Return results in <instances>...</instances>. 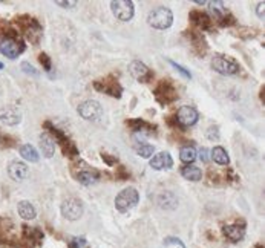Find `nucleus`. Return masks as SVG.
Instances as JSON below:
<instances>
[{
  "label": "nucleus",
  "instance_id": "obj_1",
  "mask_svg": "<svg viewBox=\"0 0 265 248\" xmlns=\"http://www.w3.org/2000/svg\"><path fill=\"white\" fill-rule=\"evenodd\" d=\"M147 23L155 29H167L173 23V13L166 6H156L147 16Z\"/></svg>",
  "mask_w": 265,
  "mask_h": 248
},
{
  "label": "nucleus",
  "instance_id": "obj_2",
  "mask_svg": "<svg viewBox=\"0 0 265 248\" xmlns=\"http://www.w3.org/2000/svg\"><path fill=\"white\" fill-rule=\"evenodd\" d=\"M138 201H140V195H138V192H136V189L127 187V189L121 190L118 195H116L115 207H116V210H118V212L126 213V212L132 210L133 207L138 204Z\"/></svg>",
  "mask_w": 265,
  "mask_h": 248
},
{
  "label": "nucleus",
  "instance_id": "obj_3",
  "mask_svg": "<svg viewBox=\"0 0 265 248\" xmlns=\"http://www.w3.org/2000/svg\"><path fill=\"white\" fill-rule=\"evenodd\" d=\"M153 94H155L156 101L161 103L164 106L170 105V103H173L178 98V90L172 85V81H169V80H163L153 90Z\"/></svg>",
  "mask_w": 265,
  "mask_h": 248
},
{
  "label": "nucleus",
  "instance_id": "obj_4",
  "mask_svg": "<svg viewBox=\"0 0 265 248\" xmlns=\"http://www.w3.org/2000/svg\"><path fill=\"white\" fill-rule=\"evenodd\" d=\"M25 51V43L22 40H17L16 37H5L0 41V53L8 58H17Z\"/></svg>",
  "mask_w": 265,
  "mask_h": 248
},
{
  "label": "nucleus",
  "instance_id": "obj_5",
  "mask_svg": "<svg viewBox=\"0 0 265 248\" xmlns=\"http://www.w3.org/2000/svg\"><path fill=\"white\" fill-rule=\"evenodd\" d=\"M111 9L114 16L121 22H129L135 14L133 2H131V0H114V2H111Z\"/></svg>",
  "mask_w": 265,
  "mask_h": 248
},
{
  "label": "nucleus",
  "instance_id": "obj_6",
  "mask_svg": "<svg viewBox=\"0 0 265 248\" xmlns=\"http://www.w3.org/2000/svg\"><path fill=\"white\" fill-rule=\"evenodd\" d=\"M211 68L221 75H235L239 72V65L224 55H215L211 58Z\"/></svg>",
  "mask_w": 265,
  "mask_h": 248
},
{
  "label": "nucleus",
  "instance_id": "obj_7",
  "mask_svg": "<svg viewBox=\"0 0 265 248\" xmlns=\"http://www.w3.org/2000/svg\"><path fill=\"white\" fill-rule=\"evenodd\" d=\"M77 112L80 113V117L84 118V120H88V121H97L101 118L103 115V107L98 101H95V100H88V101H84L81 103V105L78 106Z\"/></svg>",
  "mask_w": 265,
  "mask_h": 248
},
{
  "label": "nucleus",
  "instance_id": "obj_8",
  "mask_svg": "<svg viewBox=\"0 0 265 248\" xmlns=\"http://www.w3.org/2000/svg\"><path fill=\"white\" fill-rule=\"evenodd\" d=\"M83 202L77 198H68L61 204V214L68 221H77L83 214Z\"/></svg>",
  "mask_w": 265,
  "mask_h": 248
},
{
  "label": "nucleus",
  "instance_id": "obj_9",
  "mask_svg": "<svg viewBox=\"0 0 265 248\" xmlns=\"http://www.w3.org/2000/svg\"><path fill=\"white\" fill-rule=\"evenodd\" d=\"M94 88L100 90V92H104V94H109L115 98H120L121 97V92H123V88L118 83V80H115L112 75H109L108 78L104 80H97L94 81Z\"/></svg>",
  "mask_w": 265,
  "mask_h": 248
},
{
  "label": "nucleus",
  "instance_id": "obj_10",
  "mask_svg": "<svg viewBox=\"0 0 265 248\" xmlns=\"http://www.w3.org/2000/svg\"><path fill=\"white\" fill-rule=\"evenodd\" d=\"M199 118V113L195 107L192 106H183L179 107L178 112H176V123L179 124V126L183 127H189V126H193V124H196Z\"/></svg>",
  "mask_w": 265,
  "mask_h": 248
},
{
  "label": "nucleus",
  "instance_id": "obj_11",
  "mask_svg": "<svg viewBox=\"0 0 265 248\" xmlns=\"http://www.w3.org/2000/svg\"><path fill=\"white\" fill-rule=\"evenodd\" d=\"M129 72H131V75L136 80V81H140V83H147L152 77V71L147 68L143 61L140 60H135L132 61V63L129 65Z\"/></svg>",
  "mask_w": 265,
  "mask_h": 248
},
{
  "label": "nucleus",
  "instance_id": "obj_12",
  "mask_svg": "<svg viewBox=\"0 0 265 248\" xmlns=\"http://www.w3.org/2000/svg\"><path fill=\"white\" fill-rule=\"evenodd\" d=\"M0 121L6 126H16L20 121H22V113L16 106H9L5 107L2 112H0Z\"/></svg>",
  "mask_w": 265,
  "mask_h": 248
},
{
  "label": "nucleus",
  "instance_id": "obj_13",
  "mask_svg": "<svg viewBox=\"0 0 265 248\" xmlns=\"http://www.w3.org/2000/svg\"><path fill=\"white\" fill-rule=\"evenodd\" d=\"M28 165L22 161H13L8 165V175L14 181H23L28 177Z\"/></svg>",
  "mask_w": 265,
  "mask_h": 248
},
{
  "label": "nucleus",
  "instance_id": "obj_14",
  "mask_svg": "<svg viewBox=\"0 0 265 248\" xmlns=\"http://www.w3.org/2000/svg\"><path fill=\"white\" fill-rule=\"evenodd\" d=\"M172 165H173V159L170 157V153H167V152H160L151 159V167L155 169V170L170 169Z\"/></svg>",
  "mask_w": 265,
  "mask_h": 248
},
{
  "label": "nucleus",
  "instance_id": "obj_15",
  "mask_svg": "<svg viewBox=\"0 0 265 248\" xmlns=\"http://www.w3.org/2000/svg\"><path fill=\"white\" fill-rule=\"evenodd\" d=\"M224 236L231 242H239L242 237L246 236V229H244V225H239V224L226 225L224 227Z\"/></svg>",
  "mask_w": 265,
  "mask_h": 248
},
{
  "label": "nucleus",
  "instance_id": "obj_16",
  "mask_svg": "<svg viewBox=\"0 0 265 248\" xmlns=\"http://www.w3.org/2000/svg\"><path fill=\"white\" fill-rule=\"evenodd\" d=\"M189 17H190V20H192V22L198 28H201L203 31L211 28V18H210V16L206 14V13H203V11H199V9H195V11H192Z\"/></svg>",
  "mask_w": 265,
  "mask_h": 248
},
{
  "label": "nucleus",
  "instance_id": "obj_17",
  "mask_svg": "<svg viewBox=\"0 0 265 248\" xmlns=\"http://www.w3.org/2000/svg\"><path fill=\"white\" fill-rule=\"evenodd\" d=\"M158 205L164 210H175L178 207V198L173 192H163L158 196Z\"/></svg>",
  "mask_w": 265,
  "mask_h": 248
},
{
  "label": "nucleus",
  "instance_id": "obj_18",
  "mask_svg": "<svg viewBox=\"0 0 265 248\" xmlns=\"http://www.w3.org/2000/svg\"><path fill=\"white\" fill-rule=\"evenodd\" d=\"M40 149L46 158H52V155H54V152H56L54 138H51V135H48V133L40 135Z\"/></svg>",
  "mask_w": 265,
  "mask_h": 248
},
{
  "label": "nucleus",
  "instance_id": "obj_19",
  "mask_svg": "<svg viewBox=\"0 0 265 248\" xmlns=\"http://www.w3.org/2000/svg\"><path fill=\"white\" fill-rule=\"evenodd\" d=\"M17 212L20 216H22V219H25V221H31L36 218V209L29 201H20L17 204Z\"/></svg>",
  "mask_w": 265,
  "mask_h": 248
},
{
  "label": "nucleus",
  "instance_id": "obj_20",
  "mask_svg": "<svg viewBox=\"0 0 265 248\" xmlns=\"http://www.w3.org/2000/svg\"><path fill=\"white\" fill-rule=\"evenodd\" d=\"M126 124L127 126L131 127V130L132 132H146V130H151V133H153L155 132V126H152V124H149V123H146L144 120H141V118H135V120H127L126 121Z\"/></svg>",
  "mask_w": 265,
  "mask_h": 248
},
{
  "label": "nucleus",
  "instance_id": "obj_21",
  "mask_svg": "<svg viewBox=\"0 0 265 248\" xmlns=\"http://www.w3.org/2000/svg\"><path fill=\"white\" fill-rule=\"evenodd\" d=\"M190 38H192L193 49L196 51V54L198 55H204L207 53V43H206L203 34H199V33H190Z\"/></svg>",
  "mask_w": 265,
  "mask_h": 248
},
{
  "label": "nucleus",
  "instance_id": "obj_22",
  "mask_svg": "<svg viewBox=\"0 0 265 248\" xmlns=\"http://www.w3.org/2000/svg\"><path fill=\"white\" fill-rule=\"evenodd\" d=\"M98 179V173L95 170H81L77 173V181L84 185H92Z\"/></svg>",
  "mask_w": 265,
  "mask_h": 248
},
{
  "label": "nucleus",
  "instance_id": "obj_23",
  "mask_svg": "<svg viewBox=\"0 0 265 248\" xmlns=\"http://www.w3.org/2000/svg\"><path fill=\"white\" fill-rule=\"evenodd\" d=\"M211 159L219 165H228V162H230V158H228L226 149L221 146H216L213 150H211Z\"/></svg>",
  "mask_w": 265,
  "mask_h": 248
},
{
  "label": "nucleus",
  "instance_id": "obj_24",
  "mask_svg": "<svg viewBox=\"0 0 265 248\" xmlns=\"http://www.w3.org/2000/svg\"><path fill=\"white\" fill-rule=\"evenodd\" d=\"M181 175L186 179L193 181V182H196V181H199L201 178H203V172H201V169L195 167V165H186V167H183Z\"/></svg>",
  "mask_w": 265,
  "mask_h": 248
},
{
  "label": "nucleus",
  "instance_id": "obj_25",
  "mask_svg": "<svg viewBox=\"0 0 265 248\" xmlns=\"http://www.w3.org/2000/svg\"><path fill=\"white\" fill-rule=\"evenodd\" d=\"M20 155L29 162H38V159H40L38 152L31 146V144H23V146H20Z\"/></svg>",
  "mask_w": 265,
  "mask_h": 248
},
{
  "label": "nucleus",
  "instance_id": "obj_26",
  "mask_svg": "<svg viewBox=\"0 0 265 248\" xmlns=\"http://www.w3.org/2000/svg\"><path fill=\"white\" fill-rule=\"evenodd\" d=\"M179 158L186 164H192L196 159V150L193 146H184L179 150Z\"/></svg>",
  "mask_w": 265,
  "mask_h": 248
},
{
  "label": "nucleus",
  "instance_id": "obj_27",
  "mask_svg": "<svg viewBox=\"0 0 265 248\" xmlns=\"http://www.w3.org/2000/svg\"><path fill=\"white\" fill-rule=\"evenodd\" d=\"M25 230V237L31 242H36V244H40L43 241V233H41L38 229H29V227H23Z\"/></svg>",
  "mask_w": 265,
  "mask_h": 248
},
{
  "label": "nucleus",
  "instance_id": "obj_28",
  "mask_svg": "<svg viewBox=\"0 0 265 248\" xmlns=\"http://www.w3.org/2000/svg\"><path fill=\"white\" fill-rule=\"evenodd\" d=\"M208 6H210V11L215 14V18L218 20V22L228 13L227 8L224 6V3H222V2H210Z\"/></svg>",
  "mask_w": 265,
  "mask_h": 248
},
{
  "label": "nucleus",
  "instance_id": "obj_29",
  "mask_svg": "<svg viewBox=\"0 0 265 248\" xmlns=\"http://www.w3.org/2000/svg\"><path fill=\"white\" fill-rule=\"evenodd\" d=\"M153 152H155V149H153V146H151V144H141V146L136 147V153H138L141 158H151Z\"/></svg>",
  "mask_w": 265,
  "mask_h": 248
},
{
  "label": "nucleus",
  "instance_id": "obj_30",
  "mask_svg": "<svg viewBox=\"0 0 265 248\" xmlns=\"http://www.w3.org/2000/svg\"><path fill=\"white\" fill-rule=\"evenodd\" d=\"M69 248H89L88 241L83 239V237H74L69 242Z\"/></svg>",
  "mask_w": 265,
  "mask_h": 248
},
{
  "label": "nucleus",
  "instance_id": "obj_31",
  "mask_svg": "<svg viewBox=\"0 0 265 248\" xmlns=\"http://www.w3.org/2000/svg\"><path fill=\"white\" fill-rule=\"evenodd\" d=\"M236 23V18L233 17L230 13H227L224 17H222L221 20H219V25L221 26H231V25H235Z\"/></svg>",
  "mask_w": 265,
  "mask_h": 248
},
{
  "label": "nucleus",
  "instance_id": "obj_32",
  "mask_svg": "<svg viewBox=\"0 0 265 248\" xmlns=\"http://www.w3.org/2000/svg\"><path fill=\"white\" fill-rule=\"evenodd\" d=\"M169 63H170V65H172V66H173V68L179 72V74H183V77H184V78H192V74H190V72H189L186 68H183L181 65L175 63L173 60H169Z\"/></svg>",
  "mask_w": 265,
  "mask_h": 248
},
{
  "label": "nucleus",
  "instance_id": "obj_33",
  "mask_svg": "<svg viewBox=\"0 0 265 248\" xmlns=\"http://www.w3.org/2000/svg\"><path fill=\"white\" fill-rule=\"evenodd\" d=\"M207 138L210 140V141H215V140H219V129H218V126H210L208 129H207Z\"/></svg>",
  "mask_w": 265,
  "mask_h": 248
},
{
  "label": "nucleus",
  "instance_id": "obj_34",
  "mask_svg": "<svg viewBox=\"0 0 265 248\" xmlns=\"http://www.w3.org/2000/svg\"><path fill=\"white\" fill-rule=\"evenodd\" d=\"M38 60H40V63L43 65V69H45L46 72H49L51 68H52V63H51V58L48 57V54H43V53H41V54L38 55Z\"/></svg>",
  "mask_w": 265,
  "mask_h": 248
},
{
  "label": "nucleus",
  "instance_id": "obj_35",
  "mask_svg": "<svg viewBox=\"0 0 265 248\" xmlns=\"http://www.w3.org/2000/svg\"><path fill=\"white\" fill-rule=\"evenodd\" d=\"M20 66H22V69H23L25 74H28V75H34V77L38 75V72L36 71V68H34L33 65H29L28 61H23V63L20 65Z\"/></svg>",
  "mask_w": 265,
  "mask_h": 248
},
{
  "label": "nucleus",
  "instance_id": "obj_36",
  "mask_svg": "<svg viewBox=\"0 0 265 248\" xmlns=\"http://www.w3.org/2000/svg\"><path fill=\"white\" fill-rule=\"evenodd\" d=\"M164 244H166V245H179L181 248H186V245H184L181 241H179V239H176V237H166V239H164Z\"/></svg>",
  "mask_w": 265,
  "mask_h": 248
},
{
  "label": "nucleus",
  "instance_id": "obj_37",
  "mask_svg": "<svg viewBox=\"0 0 265 248\" xmlns=\"http://www.w3.org/2000/svg\"><path fill=\"white\" fill-rule=\"evenodd\" d=\"M101 158H103V161L108 164V165H114V164H116V158H114V157H111V155H108V153H101Z\"/></svg>",
  "mask_w": 265,
  "mask_h": 248
},
{
  "label": "nucleus",
  "instance_id": "obj_38",
  "mask_svg": "<svg viewBox=\"0 0 265 248\" xmlns=\"http://www.w3.org/2000/svg\"><path fill=\"white\" fill-rule=\"evenodd\" d=\"M208 150L206 149V147H203V149H201V161H203V162H208Z\"/></svg>",
  "mask_w": 265,
  "mask_h": 248
},
{
  "label": "nucleus",
  "instance_id": "obj_39",
  "mask_svg": "<svg viewBox=\"0 0 265 248\" xmlns=\"http://www.w3.org/2000/svg\"><path fill=\"white\" fill-rule=\"evenodd\" d=\"M264 8H265V3H264V2L258 3L256 13H258V17H259V18H264Z\"/></svg>",
  "mask_w": 265,
  "mask_h": 248
},
{
  "label": "nucleus",
  "instance_id": "obj_40",
  "mask_svg": "<svg viewBox=\"0 0 265 248\" xmlns=\"http://www.w3.org/2000/svg\"><path fill=\"white\" fill-rule=\"evenodd\" d=\"M118 172H120V175H118V178H121V181H124V179H127L129 178V173H127L124 169H123V165L121 167H118Z\"/></svg>",
  "mask_w": 265,
  "mask_h": 248
},
{
  "label": "nucleus",
  "instance_id": "obj_41",
  "mask_svg": "<svg viewBox=\"0 0 265 248\" xmlns=\"http://www.w3.org/2000/svg\"><path fill=\"white\" fill-rule=\"evenodd\" d=\"M57 5L58 6H74V5H76V2H57Z\"/></svg>",
  "mask_w": 265,
  "mask_h": 248
},
{
  "label": "nucleus",
  "instance_id": "obj_42",
  "mask_svg": "<svg viewBox=\"0 0 265 248\" xmlns=\"http://www.w3.org/2000/svg\"><path fill=\"white\" fill-rule=\"evenodd\" d=\"M254 248H264V247H262L261 244H258V245H256V247H254Z\"/></svg>",
  "mask_w": 265,
  "mask_h": 248
},
{
  "label": "nucleus",
  "instance_id": "obj_43",
  "mask_svg": "<svg viewBox=\"0 0 265 248\" xmlns=\"http://www.w3.org/2000/svg\"><path fill=\"white\" fill-rule=\"evenodd\" d=\"M0 69H3V63H0Z\"/></svg>",
  "mask_w": 265,
  "mask_h": 248
},
{
  "label": "nucleus",
  "instance_id": "obj_44",
  "mask_svg": "<svg viewBox=\"0 0 265 248\" xmlns=\"http://www.w3.org/2000/svg\"><path fill=\"white\" fill-rule=\"evenodd\" d=\"M2 138H3V137H0V141H2Z\"/></svg>",
  "mask_w": 265,
  "mask_h": 248
}]
</instances>
